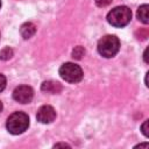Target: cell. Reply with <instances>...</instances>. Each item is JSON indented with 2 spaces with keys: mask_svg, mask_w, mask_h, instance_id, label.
<instances>
[{
  "mask_svg": "<svg viewBox=\"0 0 149 149\" xmlns=\"http://www.w3.org/2000/svg\"><path fill=\"white\" fill-rule=\"evenodd\" d=\"M137 19L144 24H147L149 22V6L148 5H142V6L139 7Z\"/></svg>",
  "mask_w": 149,
  "mask_h": 149,
  "instance_id": "9",
  "label": "cell"
},
{
  "mask_svg": "<svg viewBox=\"0 0 149 149\" xmlns=\"http://www.w3.org/2000/svg\"><path fill=\"white\" fill-rule=\"evenodd\" d=\"M41 90H42L43 92L55 94V93H59V92L62 91V85H61L58 81H54V80H47V81H44V83L42 84Z\"/></svg>",
  "mask_w": 149,
  "mask_h": 149,
  "instance_id": "7",
  "label": "cell"
},
{
  "mask_svg": "<svg viewBox=\"0 0 149 149\" xmlns=\"http://www.w3.org/2000/svg\"><path fill=\"white\" fill-rule=\"evenodd\" d=\"M0 7H1V0H0Z\"/></svg>",
  "mask_w": 149,
  "mask_h": 149,
  "instance_id": "16",
  "label": "cell"
},
{
  "mask_svg": "<svg viewBox=\"0 0 149 149\" xmlns=\"http://www.w3.org/2000/svg\"><path fill=\"white\" fill-rule=\"evenodd\" d=\"M59 76L68 83H79L83 79V70L74 63H64L59 68Z\"/></svg>",
  "mask_w": 149,
  "mask_h": 149,
  "instance_id": "4",
  "label": "cell"
},
{
  "mask_svg": "<svg viewBox=\"0 0 149 149\" xmlns=\"http://www.w3.org/2000/svg\"><path fill=\"white\" fill-rule=\"evenodd\" d=\"M147 126H148V120H147V121H144V123H143V125H142V127H141L142 133H143V135H144L146 137H148V136H149V134H148V129H147Z\"/></svg>",
  "mask_w": 149,
  "mask_h": 149,
  "instance_id": "14",
  "label": "cell"
},
{
  "mask_svg": "<svg viewBox=\"0 0 149 149\" xmlns=\"http://www.w3.org/2000/svg\"><path fill=\"white\" fill-rule=\"evenodd\" d=\"M12 56H13V50L9 47H6L0 51V59H2V61H7V59L12 58Z\"/></svg>",
  "mask_w": 149,
  "mask_h": 149,
  "instance_id": "10",
  "label": "cell"
},
{
  "mask_svg": "<svg viewBox=\"0 0 149 149\" xmlns=\"http://www.w3.org/2000/svg\"><path fill=\"white\" fill-rule=\"evenodd\" d=\"M132 20V10L127 6H118L108 12L107 22L113 27H125Z\"/></svg>",
  "mask_w": 149,
  "mask_h": 149,
  "instance_id": "1",
  "label": "cell"
},
{
  "mask_svg": "<svg viewBox=\"0 0 149 149\" xmlns=\"http://www.w3.org/2000/svg\"><path fill=\"white\" fill-rule=\"evenodd\" d=\"M28 126H29V118L23 112H15L10 114L6 122L7 130L13 135L22 134L24 130H27Z\"/></svg>",
  "mask_w": 149,
  "mask_h": 149,
  "instance_id": "2",
  "label": "cell"
},
{
  "mask_svg": "<svg viewBox=\"0 0 149 149\" xmlns=\"http://www.w3.org/2000/svg\"><path fill=\"white\" fill-rule=\"evenodd\" d=\"M111 2H112V0H95V5H97L98 7H105V6H108Z\"/></svg>",
  "mask_w": 149,
  "mask_h": 149,
  "instance_id": "12",
  "label": "cell"
},
{
  "mask_svg": "<svg viewBox=\"0 0 149 149\" xmlns=\"http://www.w3.org/2000/svg\"><path fill=\"white\" fill-rule=\"evenodd\" d=\"M36 33V27L34 23L31 22H26L21 26V29H20V34L21 36L24 38V40H28L34 34Z\"/></svg>",
  "mask_w": 149,
  "mask_h": 149,
  "instance_id": "8",
  "label": "cell"
},
{
  "mask_svg": "<svg viewBox=\"0 0 149 149\" xmlns=\"http://www.w3.org/2000/svg\"><path fill=\"white\" fill-rule=\"evenodd\" d=\"M120 49V40L115 35H106L98 42V52L105 58L114 57Z\"/></svg>",
  "mask_w": 149,
  "mask_h": 149,
  "instance_id": "3",
  "label": "cell"
},
{
  "mask_svg": "<svg viewBox=\"0 0 149 149\" xmlns=\"http://www.w3.org/2000/svg\"><path fill=\"white\" fill-rule=\"evenodd\" d=\"M55 118H56V111L52 106L44 105L37 109L36 119L41 123H50L55 120Z\"/></svg>",
  "mask_w": 149,
  "mask_h": 149,
  "instance_id": "6",
  "label": "cell"
},
{
  "mask_svg": "<svg viewBox=\"0 0 149 149\" xmlns=\"http://www.w3.org/2000/svg\"><path fill=\"white\" fill-rule=\"evenodd\" d=\"M84 54H85L84 48L80 47V45H78V47H76V48L73 49V51H72V57L76 58V59H80L81 56H84Z\"/></svg>",
  "mask_w": 149,
  "mask_h": 149,
  "instance_id": "11",
  "label": "cell"
},
{
  "mask_svg": "<svg viewBox=\"0 0 149 149\" xmlns=\"http://www.w3.org/2000/svg\"><path fill=\"white\" fill-rule=\"evenodd\" d=\"M1 112H2V102L0 101V113H1Z\"/></svg>",
  "mask_w": 149,
  "mask_h": 149,
  "instance_id": "15",
  "label": "cell"
},
{
  "mask_svg": "<svg viewBox=\"0 0 149 149\" xmlns=\"http://www.w3.org/2000/svg\"><path fill=\"white\" fill-rule=\"evenodd\" d=\"M6 87V77L0 73V92H2Z\"/></svg>",
  "mask_w": 149,
  "mask_h": 149,
  "instance_id": "13",
  "label": "cell"
},
{
  "mask_svg": "<svg viewBox=\"0 0 149 149\" xmlns=\"http://www.w3.org/2000/svg\"><path fill=\"white\" fill-rule=\"evenodd\" d=\"M34 91L28 85H20L13 91V99L20 104H28L33 100Z\"/></svg>",
  "mask_w": 149,
  "mask_h": 149,
  "instance_id": "5",
  "label": "cell"
}]
</instances>
